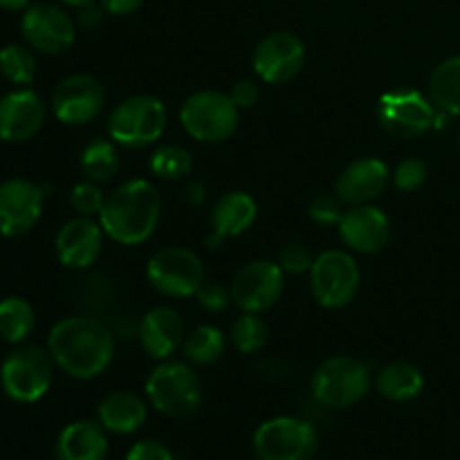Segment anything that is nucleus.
<instances>
[{
    "instance_id": "nucleus-1",
    "label": "nucleus",
    "mask_w": 460,
    "mask_h": 460,
    "mask_svg": "<svg viewBox=\"0 0 460 460\" xmlns=\"http://www.w3.org/2000/svg\"><path fill=\"white\" fill-rule=\"evenodd\" d=\"M57 368L75 380H94L115 358V335L106 322L90 314L58 319L48 335Z\"/></svg>"
},
{
    "instance_id": "nucleus-2",
    "label": "nucleus",
    "mask_w": 460,
    "mask_h": 460,
    "mask_svg": "<svg viewBox=\"0 0 460 460\" xmlns=\"http://www.w3.org/2000/svg\"><path fill=\"white\" fill-rule=\"evenodd\" d=\"M97 218L112 243L126 247L142 245L160 225L162 196L151 180H128L108 193Z\"/></svg>"
},
{
    "instance_id": "nucleus-3",
    "label": "nucleus",
    "mask_w": 460,
    "mask_h": 460,
    "mask_svg": "<svg viewBox=\"0 0 460 460\" xmlns=\"http://www.w3.org/2000/svg\"><path fill=\"white\" fill-rule=\"evenodd\" d=\"M144 391L155 411L175 420L193 416L202 407V382L189 362H160L148 373Z\"/></svg>"
},
{
    "instance_id": "nucleus-4",
    "label": "nucleus",
    "mask_w": 460,
    "mask_h": 460,
    "mask_svg": "<svg viewBox=\"0 0 460 460\" xmlns=\"http://www.w3.org/2000/svg\"><path fill=\"white\" fill-rule=\"evenodd\" d=\"M54 368L57 364L48 349L25 341L13 346L0 364V386L13 402L34 404L52 389Z\"/></svg>"
},
{
    "instance_id": "nucleus-5",
    "label": "nucleus",
    "mask_w": 460,
    "mask_h": 460,
    "mask_svg": "<svg viewBox=\"0 0 460 460\" xmlns=\"http://www.w3.org/2000/svg\"><path fill=\"white\" fill-rule=\"evenodd\" d=\"M169 112L166 106L153 94H133L117 103L108 115V137L135 151L155 144L164 135Z\"/></svg>"
},
{
    "instance_id": "nucleus-6",
    "label": "nucleus",
    "mask_w": 460,
    "mask_h": 460,
    "mask_svg": "<svg viewBox=\"0 0 460 460\" xmlns=\"http://www.w3.org/2000/svg\"><path fill=\"white\" fill-rule=\"evenodd\" d=\"M373 376L362 359L353 355H332L313 373L310 389L314 400L328 409H349L371 391Z\"/></svg>"
},
{
    "instance_id": "nucleus-7",
    "label": "nucleus",
    "mask_w": 460,
    "mask_h": 460,
    "mask_svg": "<svg viewBox=\"0 0 460 460\" xmlns=\"http://www.w3.org/2000/svg\"><path fill=\"white\" fill-rule=\"evenodd\" d=\"M241 121V108L229 93L198 90L184 99L180 108V124L189 137L202 144H218L232 137Z\"/></svg>"
},
{
    "instance_id": "nucleus-8",
    "label": "nucleus",
    "mask_w": 460,
    "mask_h": 460,
    "mask_svg": "<svg viewBox=\"0 0 460 460\" xmlns=\"http://www.w3.org/2000/svg\"><path fill=\"white\" fill-rule=\"evenodd\" d=\"M308 274L314 301L326 310H341L353 304L362 283L358 261L344 250H328L314 256Z\"/></svg>"
},
{
    "instance_id": "nucleus-9",
    "label": "nucleus",
    "mask_w": 460,
    "mask_h": 460,
    "mask_svg": "<svg viewBox=\"0 0 460 460\" xmlns=\"http://www.w3.org/2000/svg\"><path fill=\"white\" fill-rule=\"evenodd\" d=\"M317 449V429L304 418H270L254 431V452L259 460H313Z\"/></svg>"
},
{
    "instance_id": "nucleus-10",
    "label": "nucleus",
    "mask_w": 460,
    "mask_h": 460,
    "mask_svg": "<svg viewBox=\"0 0 460 460\" xmlns=\"http://www.w3.org/2000/svg\"><path fill=\"white\" fill-rule=\"evenodd\" d=\"M146 279L160 295L187 299L196 296L198 288L205 283V265L189 247H162L148 259Z\"/></svg>"
},
{
    "instance_id": "nucleus-11",
    "label": "nucleus",
    "mask_w": 460,
    "mask_h": 460,
    "mask_svg": "<svg viewBox=\"0 0 460 460\" xmlns=\"http://www.w3.org/2000/svg\"><path fill=\"white\" fill-rule=\"evenodd\" d=\"M377 121L391 137H420L434 126L436 106L418 90H391V93L382 94L377 102Z\"/></svg>"
},
{
    "instance_id": "nucleus-12",
    "label": "nucleus",
    "mask_w": 460,
    "mask_h": 460,
    "mask_svg": "<svg viewBox=\"0 0 460 460\" xmlns=\"http://www.w3.org/2000/svg\"><path fill=\"white\" fill-rule=\"evenodd\" d=\"M21 34L31 49L57 57L75 45L76 21L61 4L36 3L22 12Z\"/></svg>"
},
{
    "instance_id": "nucleus-13",
    "label": "nucleus",
    "mask_w": 460,
    "mask_h": 460,
    "mask_svg": "<svg viewBox=\"0 0 460 460\" xmlns=\"http://www.w3.org/2000/svg\"><path fill=\"white\" fill-rule=\"evenodd\" d=\"M283 288H286V272L281 265L277 261L256 259L238 270L229 290H232V301L243 313L263 314L281 299Z\"/></svg>"
},
{
    "instance_id": "nucleus-14",
    "label": "nucleus",
    "mask_w": 460,
    "mask_h": 460,
    "mask_svg": "<svg viewBox=\"0 0 460 460\" xmlns=\"http://www.w3.org/2000/svg\"><path fill=\"white\" fill-rule=\"evenodd\" d=\"M305 63V43L292 31H272L256 43L252 54L254 75L263 84L281 85L295 79Z\"/></svg>"
},
{
    "instance_id": "nucleus-15",
    "label": "nucleus",
    "mask_w": 460,
    "mask_h": 460,
    "mask_svg": "<svg viewBox=\"0 0 460 460\" xmlns=\"http://www.w3.org/2000/svg\"><path fill=\"white\" fill-rule=\"evenodd\" d=\"M52 112L61 124L85 126L102 115L106 90L93 75H70L57 84L52 93Z\"/></svg>"
},
{
    "instance_id": "nucleus-16",
    "label": "nucleus",
    "mask_w": 460,
    "mask_h": 460,
    "mask_svg": "<svg viewBox=\"0 0 460 460\" xmlns=\"http://www.w3.org/2000/svg\"><path fill=\"white\" fill-rule=\"evenodd\" d=\"M45 191L27 178H9L0 184V236L18 238L36 227L43 216Z\"/></svg>"
},
{
    "instance_id": "nucleus-17",
    "label": "nucleus",
    "mask_w": 460,
    "mask_h": 460,
    "mask_svg": "<svg viewBox=\"0 0 460 460\" xmlns=\"http://www.w3.org/2000/svg\"><path fill=\"white\" fill-rule=\"evenodd\" d=\"M341 243L355 254H377L391 241L389 216L376 205H355L337 225Z\"/></svg>"
},
{
    "instance_id": "nucleus-18",
    "label": "nucleus",
    "mask_w": 460,
    "mask_h": 460,
    "mask_svg": "<svg viewBox=\"0 0 460 460\" xmlns=\"http://www.w3.org/2000/svg\"><path fill=\"white\" fill-rule=\"evenodd\" d=\"M45 117H48V108L34 90H12L0 97V139L7 144L27 142L39 135Z\"/></svg>"
},
{
    "instance_id": "nucleus-19",
    "label": "nucleus",
    "mask_w": 460,
    "mask_h": 460,
    "mask_svg": "<svg viewBox=\"0 0 460 460\" xmlns=\"http://www.w3.org/2000/svg\"><path fill=\"white\" fill-rule=\"evenodd\" d=\"M103 236L106 234L99 220L88 218V216H76L67 220L54 238L58 263L70 270H88L102 256Z\"/></svg>"
},
{
    "instance_id": "nucleus-20",
    "label": "nucleus",
    "mask_w": 460,
    "mask_h": 460,
    "mask_svg": "<svg viewBox=\"0 0 460 460\" xmlns=\"http://www.w3.org/2000/svg\"><path fill=\"white\" fill-rule=\"evenodd\" d=\"M391 171L380 157H358L340 173L335 182V196L344 205H371L386 191Z\"/></svg>"
},
{
    "instance_id": "nucleus-21",
    "label": "nucleus",
    "mask_w": 460,
    "mask_h": 460,
    "mask_svg": "<svg viewBox=\"0 0 460 460\" xmlns=\"http://www.w3.org/2000/svg\"><path fill=\"white\" fill-rule=\"evenodd\" d=\"M137 337L148 358L164 362L182 349L187 335H184V322L178 310L169 308V305H157L142 317L137 326Z\"/></svg>"
},
{
    "instance_id": "nucleus-22",
    "label": "nucleus",
    "mask_w": 460,
    "mask_h": 460,
    "mask_svg": "<svg viewBox=\"0 0 460 460\" xmlns=\"http://www.w3.org/2000/svg\"><path fill=\"white\" fill-rule=\"evenodd\" d=\"M146 400L135 391H112L97 407V422L111 434H135L146 422Z\"/></svg>"
},
{
    "instance_id": "nucleus-23",
    "label": "nucleus",
    "mask_w": 460,
    "mask_h": 460,
    "mask_svg": "<svg viewBox=\"0 0 460 460\" xmlns=\"http://www.w3.org/2000/svg\"><path fill=\"white\" fill-rule=\"evenodd\" d=\"M57 460H106L108 436L99 422L76 420L63 427L54 447Z\"/></svg>"
},
{
    "instance_id": "nucleus-24",
    "label": "nucleus",
    "mask_w": 460,
    "mask_h": 460,
    "mask_svg": "<svg viewBox=\"0 0 460 460\" xmlns=\"http://www.w3.org/2000/svg\"><path fill=\"white\" fill-rule=\"evenodd\" d=\"M259 207L245 191H227L211 207V232L220 238H234L245 234L254 225Z\"/></svg>"
},
{
    "instance_id": "nucleus-25",
    "label": "nucleus",
    "mask_w": 460,
    "mask_h": 460,
    "mask_svg": "<svg viewBox=\"0 0 460 460\" xmlns=\"http://www.w3.org/2000/svg\"><path fill=\"white\" fill-rule=\"evenodd\" d=\"M425 386V376L411 362H391L376 376V389L391 402H409L418 398Z\"/></svg>"
},
{
    "instance_id": "nucleus-26",
    "label": "nucleus",
    "mask_w": 460,
    "mask_h": 460,
    "mask_svg": "<svg viewBox=\"0 0 460 460\" xmlns=\"http://www.w3.org/2000/svg\"><path fill=\"white\" fill-rule=\"evenodd\" d=\"M79 166L85 180H93L97 184L111 182L119 173V148L111 137H94L81 151Z\"/></svg>"
},
{
    "instance_id": "nucleus-27",
    "label": "nucleus",
    "mask_w": 460,
    "mask_h": 460,
    "mask_svg": "<svg viewBox=\"0 0 460 460\" xmlns=\"http://www.w3.org/2000/svg\"><path fill=\"white\" fill-rule=\"evenodd\" d=\"M429 99L438 111L460 115V54L434 67L429 76Z\"/></svg>"
},
{
    "instance_id": "nucleus-28",
    "label": "nucleus",
    "mask_w": 460,
    "mask_h": 460,
    "mask_svg": "<svg viewBox=\"0 0 460 460\" xmlns=\"http://www.w3.org/2000/svg\"><path fill=\"white\" fill-rule=\"evenodd\" d=\"M36 328V313L22 296H7L0 301V340L7 344H25Z\"/></svg>"
},
{
    "instance_id": "nucleus-29",
    "label": "nucleus",
    "mask_w": 460,
    "mask_h": 460,
    "mask_svg": "<svg viewBox=\"0 0 460 460\" xmlns=\"http://www.w3.org/2000/svg\"><path fill=\"white\" fill-rule=\"evenodd\" d=\"M227 350V337L220 328L209 326H198L184 337L182 353L191 367H211L218 362Z\"/></svg>"
},
{
    "instance_id": "nucleus-30",
    "label": "nucleus",
    "mask_w": 460,
    "mask_h": 460,
    "mask_svg": "<svg viewBox=\"0 0 460 460\" xmlns=\"http://www.w3.org/2000/svg\"><path fill=\"white\" fill-rule=\"evenodd\" d=\"M0 76L13 85H30L36 76V57L27 43L0 48Z\"/></svg>"
},
{
    "instance_id": "nucleus-31",
    "label": "nucleus",
    "mask_w": 460,
    "mask_h": 460,
    "mask_svg": "<svg viewBox=\"0 0 460 460\" xmlns=\"http://www.w3.org/2000/svg\"><path fill=\"white\" fill-rule=\"evenodd\" d=\"M268 322L261 314L243 313L232 323V344L243 355H254L259 350H263L265 344H268Z\"/></svg>"
},
{
    "instance_id": "nucleus-32",
    "label": "nucleus",
    "mask_w": 460,
    "mask_h": 460,
    "mask_svg": "<svg viewBox=\"0 0 460 460\" xmlns=\"http://www.w3.org/2000/svg\"><path fill=\"white\" fill-rule=\"evenodd\" d=\"M151 171L160 180H182L191 175L193 155L178 144H164L151 155Z\"/></svg>"
},
{
    "instance_id": "nucleus-33",
    "label": "nucleus",
    "mask_w": 460,
    "mask_h": 460,
    "mask_svg": "<svg viewBox=\"0 0 460 460\" xmlns=\"http://www.w3.org/2000/svg\"><path fill=\"white\" fill-rule=\"evenodd\" d=\"M103 202H106V196H103L102 187L93 180H84V182H76L70 191V207L79 216H99Z\"/></svg>"
},
{
    "instance_id": "nucleus-34",
    "label": "nucleus",
    "mask_w": 460,
    "mask_h": 460,
    "mask_svg": "<svg viewBox=\"0 0 460 460\" xmlns=\"http://www.w3.org/2000/svg\"><path fill=\"white\" fill-rule=\"evenodd\" d=\"M427 173H429V169H427V164L420 157H407V160H402L395 166L391 180H394L395 189H400L404 193H411L425 184Z\"/></svg>"
},
{
    "instance_id": "nucleus-35",
    "label": "nucleus",
    "mask_w": 460,
    "mask_h": 460,
    "mask_svg": "<svg viewBox=\"0 0 460 460\" xmlns=\"http://www.w3.org/2000/svg\"><path fill=\"white\" fill-rule=\"evenodd\" d=\"M344 211V202L337 196H331V193H322L308 207V214L313 218V223L322 225V227H337Z\"/></svg>"
},
{
    "instance_id": "nucleus-36",
    "label": "nucleus",
    "mask_w": 460,
    "mask_h": 460,
    "mask_svg": "<svg viewBox=\"0 0 460 460\" xmlns=\"http://www.w3.org/2000/svg\"><path fill=\"white\" fill-rule=\"evenodd\" d=\"M277 263L281 265L286 274H305L313 268L314 256L310 252V247H305L304 243H288L279 252Z\"/></svg>"
},
{
    "instance_id": "nucleus-37",
    "label": "nucleus",
    "mask_w": 460,
    "mask_h": 460,
    "mask_svg": "<svg viewBox=\"0 0 460 460\" xmlns=\"http://www.w3.org/2000/svg\"><path fill=\"white\" fill-rule=\"evenodd\" d=\"M196 299L207 313H223L232 304V290L218 281H205L198 288Z\"/></svg>"
},
{
    "instance_id": "nucleus-38",
    "label": "nucleus",
    "mask_w": 460,
    "mask_h": 460,
    "mask_svg": "<svg viewBox=\"0 0 460 460\" xmlns=\"http://www.w3.org/2000/svg\"><path fill=\"white\" fill-rule=\"evenodd\" d=\"M126 460H175L173 452L160 440H139L126 454Z\"/></svg>"
},
{
    "instance_id": "nucleus-39",
    "label": "nucleus",
    "mask_w": 460,
    "mask_h": 460,
    "mask_svg": "<svg viewBox=\"0 0 460 460\" xmlns=\"http://www.w3.org/2000/svg\"><path fill=\"white\" fill-rule=\"evenodd\" d=\"M229 97L234 99V103H236L238 108H252L259 103L261 99V88L256 81L252 79H238L236 84L229 88Z\"/></svg>"
},
{
    "instance_id": "nucleus-40",
    "label": "nucleus",
    "mask_w": 460,
    "mask_h": 460,
    "mask_svg": "<svg viewBox=\"0 0 460 460\" xmlns=\"http://www.w3.org/2000/svg\"><path fill=\"white\" fill-rule=\"evenodd\" d=\"M75 9H76L75 21L79 22L81 27H85V30H94V27H99L102 25L103 16H106V9L102 7L99 0H90V3L79 4V7Z\"/></svg>"
},
{
    "instance_id": "nucleus-41",
    "label": "nucleus",
    "mask_w": 460,
    "mask_h": 460,
    "mask_svg": "<svg viewBox=\"0 0 460 460\" xmlns=\"http://www.w3.org/2000/svg\"><path fill=\"white\" fill-rule=\"evenodd\" d=\"M99 3L111 16H130L142 7L144 0H99Z\"/></svg>"
},
{
    "instance_id": "nucleus-42",
    "label": "nucleus",
    "mask_w": 460,
    "mask_h": 460,
    "mask_svg": "<svg viewBox=\"0 0 460 460\" xmlns=\"http://www.w3.org/2000/svg\"><path fill=\"white\" fill-rule=\"evenodd\" d=\"M187 193H189V202H191V205H202V200H205V187H202L200 182L189 184Z\"/></svg>"
},
{
    "instance_id": "nucleus-43",
    "label": "nucleus",
    "mask_w": 460,
    "mask_h": 460,
    "mask_svg": "<svg viewBox=\"0 0 460 460\" xmlns=\"http://www.w3.org/2000/svg\"><path fill=\"white\" fill-rule=\"evenodd\" d=\"M31 4V0H0V9L4 12H25Z\"/></svg>"
},
{
    "instance_id": "nucleus-44",
    "label": "nucleus",
    "mask_w": 460,
    "mask_h": 460,
    "mask_svg": "<svg viewBox=\"0 0 460 460\" xmlns=\"http://www.w3.org/2000/svg\"><path fill=\"white\" fill-rule=\"evenodd\" d=\"M58 3L67 4V7H79V4H85V3H90V0H58Z\"/></svg>"
},
{
    "instance_id": "nucleus-45",
    "label": "nucleus",
    "mask_w": 460,
    "mask_h": 460,
    "mask_svg": "<svg viewBox=\"0 0 460 460\" xmlns=\"http://www.w3.org/2000/svg\"><path fill=\"white\" fill-rule=\"evenodd\" d=\"M458 142H460V133H458Z\"/></svg>"
}]
</instances>
